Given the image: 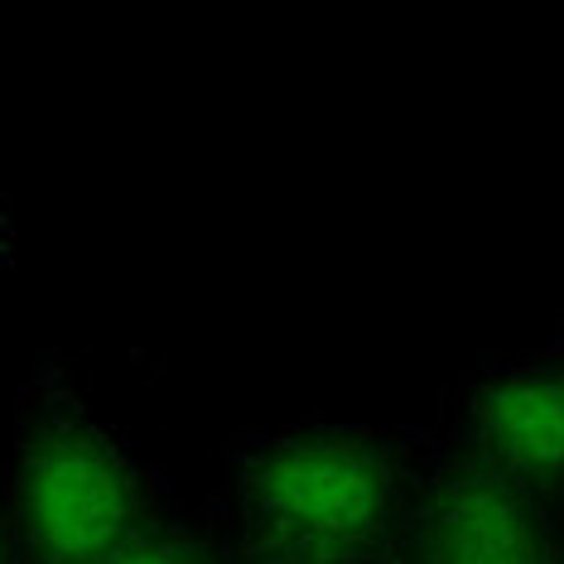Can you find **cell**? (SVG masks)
<instances>
[{"label": "cell", "mask_w": 564, "mask_h": 564, "mask_svg": "<svg viewBox=\"0 0 564 564\" xmlns=\"http://www.w3.org/2000/svg\"><path fill=\"white\" fill-rule=\"evenodd\" d=\"M420 454L371 425H290L237 448L241 531L271 564H357L395 545Z\"/></svg>", "instance_id": "cell-1"}, {"label": "cell", "mask_w": 564, "mask_h": 564, "mask_svg": "<svg viewBox=\"0 0 564 564\" xmlns=\"http://www.w3.org/2000/svg\"><path fill=\"white\" fill-rule=\"evenodd\" d=\"M10 535L30 564H97L155 517V478L68 381L20 395Z\"/></svg>", "instance_id": "cell-2"}, {"label": "cell", "mask_w": 564, "mask_h": 564, "mask_svg": "<svg viewBox=\"0 0 564 564\" xmlns=\"http://www.w3.org/2000/svg\"><path fill=\"white\" fill-rule=\"evenodd\" d=\"M395 550L405 564H564V535L545 497L458 440L420 454Z\"/></svg>", "instance_id": "cell-3"}, {"label": "cell", "mask_w": 564, "mask_h": 564, "mask_svg": "<svg viewBox=\"0 0 564 564\" xmlns=\"http://www.w3.org/2000/svg\"><path fill=\"white\" fill-rule=\"evenodd\" d=\"M454 440L525 492L564 497V352L492 357L468 371Z\"/></svg>", "instance_id": "cell-4"}, {"label": "cell", "mask_w": 564, "mask_h": 564, "mask_svg": "<svg viewBox=\"0 0 564 564\" xmlns=\"http://www.w3.org/2000/svg\"><path fill=\"white\" fill-rule=\"evenodd\" d=\"M97 564H223V555H217L213 535L203 531V525L155 511L135 535H126V541Z\"/></svg>", "instance_id": "cell-5"}, {"label": "cell", "mask_w": 564, "mask_h": 564, "mask_svg": "<svg viewBox=\"0 0 564 564\" xmlns=\"http://www.w3.org/2000/svg\"><path fill=\"white\" fill-rule=\"evenodd\" d=\"M10 545H15V535H10V525H0V564H10Z\"/></svg>", "instance_id": "cell-6"}, {"label": "cell", "mask_w": 564, "mask_h": 564, "mask_svg": "<svg viewBox=\"0 0 564 564\" xmlns=\"http://www.w3.org/2000/svg\"><path fill=\"white\" fill-rule=\"evenodd\" d=\"M0 241H6V217H0Z\"/></svg>", "instance_id": "cell-7"}, {"label": "cell", "mask_w": 564, "mask_h": 564, "mask_svg": "<svg viewBox=\"0 0 564 564\" xmlns=\"http://www.w3.org/2000/svg\"><path fill=\"white\" fill-rule=\"evenodd\" d=\"M560 352H564V343H560Z\"/></svg>", "instance_id": "cell-8"}, {"label": "cell", "mask_w": 564, "mask_h": 564, "mask_svg": "<svg viewBox=\"0 0 564 564\" xmlns=\"http://www.w3.org/2000/svg\"><path fill=\"white\" fill-rule=\"evenodd\" d=\"M261 564H271V560H261Z\"/></svg>", "instance_id": "cell-9"}]
</instances>
